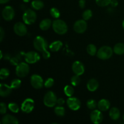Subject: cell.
I'll return each mask as SVG.
<instances>
[{
    "mask_svg": "<svg viewBox=\"0 0 124 124\" xmlns=\"http://www.w3.org/2000/svg\"><path fill=\"white\" fill-rule=\"evenodd\" d=\"M54 84V80L52 78H48L44 82V86L46 88H50Z\"/></svg>",
    "mask_w": 124,
    "mask_h": 124,
    "instance_id": "obj_36",
    "label": "cell"
},
{
    "mask_svg": "<svg viewBox=\"0 0 124 124\" xmlns=\"http://www.w3.org/2000/svg\"><path fill=\"white\" fill-rule=\"evenodd\" d=\"M25 61L28 64H34L40 59V56L35 52H29L24 54Z\"/></svg>",
    "mask_w": 124,
    "mask_h": 124,
    "instance_id": "obj_9",
    "label": "cell"
},
{
    "mask_svg": "<svg viewBox=\"0 0 124 124\" xmlns=\"http://www.w3.org/2000/svg\"><path fill=\"white\" fill-rule=\"evenodd\" d=\"M4 31L2 27L0 28V41L2 42V39L4 38Z\"/></svg>",
    "mask_w": 124,
    "mask_h": 124,
    "instance_id": "obj_42",
    "label": "cell"
},
{
    "mask_svg": "<svg viewBox=\"0 0 124 124\" xmlns=\"http://www.w3.org/2000/svg\"><path fill=\"white\" fill-rule=\"evenodd\" d=\"M90 119L94 124L101 123L103 120V115L99 110H93L90 114Z\"/></svg>",
    "mask_w": 124,
    "mask_h": 124,
    "instance_id": "obj_13",
    "label": "cell"
},
{
    "mask_svg": "<svg viewBox=\"0 0 124 124\" xmlns=\"http://www.w3.org/2000/svg\"><path fill=\"white\" fill-rule=\"evenodd\" d=\"M111 0H96V3L101 7H105L111 3Z\"/></svg>",
    "mask_w": 124,
    "mask_h": 124,
    "instance_id": "obj_34",
    "label": "cell"
},
{
    "mask_svg": "<svg viewBox=\"0 0 124 124\" xmlns=\"http://www.w3.org/2000/svg\"><path fill=\"white\" fill-rule=\"evenodd\" d=\"M10 63L12 64V65H18V60L16 58H12V59H11Z\"/></svg>",
    "mask_w": 124,
    "mask_h": 124,
    "instance_id": "obj_41",
    "label": "cell"
},
{
    "mask_svg": "<svg viewBox=\"0 0 124 124\" xmlns=\"http://www.w3.org/2000/svg\"><path fill=\"white\" fill-rule=\"evenodd\" d=\"M8 108L13 113H18L19 110V108L18 104L14 102H11L8 104Z\"/></svg>",
    "mask_w": 124,
    "mask_h": 124,
    "instance_id": "obj_28",
    "label": "cell"
},
{
    "mask_svg": "<svg viewBox=\"0 0 124 124\" xmlns=\"http://www.w3.org/2000/svg\"><path fill=\"white\" fill-rule=\"evenodd\" d=\"M79 5L81 8H84L85 6V0H79Z\"/></svg>",
    "mask_w": 124,
    "mask_h": 124,
    "instance_id": "obj_40",
    "label": "cell"
},
{
    "mask_svg": "<svg viewBox=\"0 0 124 124\" xmlns=\"http://www.w3.org/2000/svg\"><path fill=\"white\" fill-rule=\"evenodd\" d=\"M109 115H110V117H111V119L114 120V121L118 119L121 116L119 110L116 107L111 108L110 110Z\"/></svg>",
    "mask_w": 124,
    "mask_h": 124,
    "instance_id": "obj_20",
    "label": "cell"
},
{
    "mask_svg": "<svg viewBox=\"0 0 124 124\" xmlns=\"http://www.w3.org/2000/svg\"><path fill=\"white\" fill-rule=\"evenodd\" d=\"M13 30L17 35L20 36H24L27 33V29L24 23H21V22H18L15 24L13 27Z\"/></svg>",
    "mask_w": 124,
    "mask_h": 124,
    "instance_id": "obj_10",
    "label": "cell"
},
{
    "mask_svg": "<svg viewBox=\"0 0 124 124\" xmlns=\"http://www.w3.org/2000/svg\"><path fill=\"white\" fill-rule=\"evenodd\" d=\"M87 87L90 92H94L99 87V82L95 79H91L88 81Z\"/></svg>",
    "mask_w": 124,
    "mask_h": 124,
    "instance_id": "obj_19",
    "label": "cell"
},
{
    "mask_svg": "<svg viewBox=\"0 0 124 124\" xmlns=\"http://www.w3.org/2000/svg\"><path fill=\"white\" fill-rule=\"evenodd\" d=\"M92 15H93V13H92V12L91 10H86L84 12L83 14H82V18H83V19L84 20H88L92 16Z\"/></svg>",
    "mask_w": 124,
    "mask_h": 124,
    "instance_id": "obj_35",
    "label": "cell"
},
{
    "mask_svg": "<svg viewBox=\"0 0 124 124\" xmlns=\"http://www.w3.org/2000/svg\"><path fill=\"white\" fill-rule=\"evenodd\" d=\"M34 105H35V102H34L33 100L30 98H27L24 100L23 104H21V109L24 113H30L33 110Z\"/></svg>",
    "mask_w": 124,
    "mask_h": 124,
    "instance_id": "obj_7",
    "label": "cell"
},
{
    "mask_svg": "<svg viewBox=\"0 0 124 124\" xmlns=\"http://www.w3.org/2000/svg\"><path fill=\"white\" fill-rule=\"evenodd\" d=\"M42 56H43V58H44V59H47L50 57V52H48L47 50H46L42 52Z\"/></svg>",
    "mask_w": 124,
    "mask_h": 124,
    "instance_id": "obj_38",
    "label": "cell"
},
{
    "mask_svg": "<svg viewBox=\"0 0 124 124\" xmlns=\"http://www.w3.org/2000/svg\"><path fill=\"white\" fill-rule=\"evenodd\" d=\"M2 58V52H1V59Z\"/></svg>",
    "mask_w": 124,
    "mask_h": 124,
    "instance_id": "obj_47",
    "label": "cell"
},
{
    "mask_svg": "<svg viewBox=\"0 0 124 124\" xmlns=\"http://www.w3.org/2000/svg\"><path fill=\"white\" fill-rule=\"evenodd\" d=\"M64 103H65V101H64L63 98H59L58 101H57V104H58L59 106H62L64 104Z\"/></svg>",
    "mask_w": 124,
    "mask_h": 124,
    "instance_id": "obj_39",
    "label": "cell"
},
{
    "mask_svg": "<svg viewBox=\"0 0 124 124\" xmlns=\"http://www.w3.org/2000/svg\"><path fill=\"white\" fill-rule=\"evenodd\" d=\"M122 26H123V28L124 29V20L123 21V23H122Z\"/></svg>",
    "mask_w": 124,
    "mask_h": 124,
    "instance_id": "obj_46",
    "label": "cell"
},
{
    "mask_svg": "<svg viewBox=\"0 0 124 124\" xmlns=\"http://www.w3.org/2000/svg\"><path fill=\"white\" fill-rule=\"evenodd\" d=\"M87 106L90 110H95L96 107L98 106V104L94 99H90L87 101Z\"/></svg>",
    "mask_w": 124,
    "mask_h": 124,
    "instance_id": "obj_29",
    "label": "cell"
},
{
    "mask_svg": "<svg viewBox=\"0 0 124 124\" xmlns=\"http://www.w3.org/2000/svg\"><path fill=\"white\" fill-rule=\"evenodd\" d=\"M0 106H1V108H0V112H1V115H4L7 111V107L5 103L1 102L0 104Z\"/></svg>",
    "mask_w": 124,
    "mask_h": 124,
    "instance_id": "obj_37",
    "label": "cell"
},
{
    "mask_svg": "<svg viewBox=\"0 0 124 124\" xmlns=\"http://www.w3.org/2000/svg\"><path fill=\"white\" fill-rule=\"evenodd\" d=\"M23 1H24V2H29L30 0H23Z\"/></svg>",
    "mask_w": 124,
    "mask_h": 124,
    "instance_id": "obj_45",
    "label": "cell"
},
{
    "mask_svg": "<svg viewBox=\"0 0 124 124\" xmlns=\"http://www.w3.org/2000/svg\"><path fill=\"white\" fill-rule=\"evenodd\" d=\"M10 74L9 70L6 68H2L0 71V78L1 79H5Z\"/></svg>",
    "mask_w": 124,
    "mask_h": 124,
    "instance_id": "obj_30",
    "label": "cell"
},
{
    "mask_svg": "<svg viewBox=\"0 0 124 124\" xmlns=\"http://www.w3.org/2000/svg\"><path fill=\"white\" fill-rule=\"evenodd\" d=\"M57 97L53 92H48L44 97V104L48 107H53L57 104Z\"/></svg>",
    "mask_w": 124,
    "mask_h": 124,
    "instance_id": "obj_4",
    "label": "cell"
},
{
    "mask_svg": "<svg viewBox=\"0 0 124 124\" xmlns=\"http://www.w3.org/2000/svg\"><path fill=\"white\" fill-rule=\"evenodd\" d=\"M21 85V81L18 79H15L11 82L10 86L13 89H18L20 87Z\"/></svg>",
    "mask_w": 124,
    "mask_h": 124,
    "instance_id": "obj_31",
    "label": "cell"
},
{
    "mask_svg": "<svg viewBox=\"0 0 124 124\" xmlns=\"http://www.w3.org/2000/svg\"><path fill=\"white\" fill-rule=\"evenodd\" d=\"M72 70L75 75L80 76L84 73L85 68L84 64L81 62L77 61L73 64Z\"/></svg>",
    "mask_w": 124,
    "mask_h": 124,
    "instance_id": "obj_15",
    "label": "cell"
},
{
    "mask_svg": "<svg viewBox=\"0 0 124 124\" xmlns=\"http://www.w3.org/2000/svg\"><path fill=\"white\" fill-rule=\"evenodd\" d=\"M30 68L27 63L21 62L18 64L16 68V73L19 78H24L27 76L29 73Z\"/></svg>",
    "mask_w": 124,
    "mask_h": 124,
    "instance_id": "obj_6",
    "label": "cell"
},
{
    "mask_svg": "<svg viewBox=\"0 0 124 124\" xmlns=\"http://www.w3.org/2000/svg\"><path fill=\"white\" fill-rule=\"evenodd\" d=\"M10 0H0V3L1 4H5L7 3Z\"/></svg>",
    "mask_w": 124,
    "mask_h": 124,
    "instance_id": "obj_44",
    "label": "cell"
},
{
    "mask_svg": "<svg viewBox=\"0 0 124 124\" xmlns=\"http://www.w3.org/2000/svg\"><path fill=\"white\" fill-rule=\"evenodd\" d=\"M113 50L109 46H103L101 47L97 52V56L102 60L108 59L111 57L113 54Z\"/></svg>",
    "mask_w": 124,
    "mask_h": 124,
    "instance_id": "obj_3",
    "label": "cell"
},
{
    "mask_svg": "<svg viewBox=\"0 0 124 124\" xmlns=\"http://www.w3.org/2000/svg\"><path fill=\"white\" fill-rule=\"evenodd\" d=\"M31 84L33 88L36 89H39L43 87L44 81L42 78L38 75H33L30 79Z\"/></svg>",
    "mask_w": 124,
    "mask_h": 124,
    "instance_id": "obj_11",
    "label": "cell"
},
{
    "mask_svg": "<svg viewBox=\"0 0 124 124\" xmlns=\"http://www.w3.org/2000/svg\"><path fill=\"white\" fill-rule=\"evenodd\" d=\"M54 113L58 116H64L65 115V108L62 106H58L54 108Z\"/></svg>",
    "mask_w": 124,
    "mask_h": 124,
    "instance_id": "obj_27",
    "label": "cell"
},
{
    "mask_svg": "<svg viewBox=\"0 0 124 124\" xmlns=\"http://www.w3.org/2000/svg\"><path fill=\"white\" fill-rule=\"evenodd\" d=\"M74 30L78 33H83L87 29V24L85 20H78L75 22L73 25Z\"/></svg>",
    "mask_w": 124,
    "mask_h": 124,
    "instance_id": "obj_8",
    "label": "cell"
},
{
    "mask_svg": "<svg viewBox=\"0 0 124 124\" xmlns=\"http://www.w3.org/2000/svg\"><path fill=\"white\" fill-rule=\"evenodd\" d=\"M87 52L90 55L94 56L97 53L96 47L94 44H89L87 47Z\"/></svg>",
    "mask_w": 124,
    "mask_h": 124,
    "instance_id": "obj_25",
    "label": "cell"
},
{
    "mask_svg": "<svg viewBox=\"0 0 124 124\" xmlns=\"http://www.w3.org/2000/svg\"><path fill=\"white\" fill-rule=\"evenodd\" d=\"M12 89L13 88L11 87V86L1 83L0 84V95L2 97L8 96L12 93Z\"/></svg>",
    "mask_w": 124,
    "mask_h": 124,
    "instance_id": "obj_16",
    "label": "cell"
},
{
    "mask_svg": "<svg viewBox=\"0 0 124 124\" xmlns=\"http://www.w3.org/2000/svg\"><path fill=\"white\" fill-rule=\"evenodd\" d=\"M23 19L25 24L28 25L33 24L36 20V13L31 9L27 10L23 14Z\"/></svg>",
    "mask_w": 124,
    "mask_h": 124,
    "instance_id": "obj_5",
    "label": "cell"
},
{
    "mask_svg": "<svg viewBox=\"0 0 124 124\" xmlns=\"http://www.w3.org/2000/svg\"><path fill=\"white\" fill-rule=\"evenodd\" d=\"M53 29L54 32L59 35H64L66 33L68 30V27L66 23L62 20L61 19H56L53 21Z\"/></svg>",
    "mask_w": 124,
    "mask_h": 124,
    "instance_id": "obj_1",
    "label": "cell"
},
{
    "mask_svg": "<svg viewBox=\"0 0 124 124\" xmlns=\"http://www.w3.org/2000/svg\"><path fill=\"white\" fill-rule=\"evenodd\" d=\"M64 93L68 97H71L74 94V89L71 85H66L64 89Z\"/></svg>",
    "mask_w": 124,
    "mask_h": 124,
    "instance_id": "obj_26",
    "label": "cell"
},
{
    "mask_svg": "<svg viewBox=\"0 0 124 124\" xmlns=\"http://www.w3.org/2000/svg\"><path fill=\"white\" fill-rule=\"evenodd\" d=\"M33 46L36 50L42 52L48 48V43L47 41L41 36H38L35 38L33 41Z\"/></svg>",
    "mask_w": 124,
    "mask_h": 124,
    "instance_id": "obj_2",
    "label": "cell"
},
{
    "mask_svg": "<svg viewBox=\"0 0 124 124\" xmlns=\"http://www.w3.org/2000/svg\"><path fill=\"white\" fill-rule=\"evenodd\" d=\"M44 6V2L41 0H35L31 2V7L35 10H41Z\"/></svg>",
    "mask_w": 124,
    "mask_h": 124,
    "instance_id": "obj_24",
    "label": "cell"
},
{
    "mask_svg": "<svg viewBox=\"0 0 124 124\" xmlns=\"http://www.w3.org/2000/svg\"><path fill=\"white\" fill-rule=\"evenodd\" d=\"M50 13L51 16L54 18H58L60 16V12L56 7H53L51 8Z\"/></svg>",
    "mask_w": 124,
    "mask_h": 124,
    "instance_id": "obj_32",
    "label": "cell"
},
{
    "mask_svg": "<svg viewBox=\"0 0 124 124\" xmlns=\"http://www.w3.org/2000/svg\"><path fill=\"white\" fill-rule=\"evenodd\" d=\"M81 82V79L78 75H75V76H72L71 78V84L73 86H77Z\"/></svg>",
    "mask_w": 124,
    "mask_h": 124,
    "instance_id": "obj_33",
    "label": "cell"
},
{
    "mask_svg": "<svg viewBox=\"0 0 124 124\" xmlns=\"http://www.w3.org/2000/svg\"><path fill=\"white\" fill-rule=\"evenodd\" d=\"M113 51L116 54L121 55L124 54V44L118 43L114 47Z\"/></svg>",
    "mask_w": 124,
    "mask_h": 124,
    "instance_id": "obj_23",
    "label": "cell"
},
{
    "mask_svg": "<svg viewBox=\"0 0 124 124\" xmlns=\"http://www.w3.org/2000/svg\"><path fill=\"white\" fill-rule=\"evenodd\" d=\"M62 46V42L60 41H56L52 42L49 46V48L52 52H58Z\"/></svg>",
    "mask_w": 124,
    "mask_h": 124,
    "instance_id": "obj_21",
    "label": "cell"
},
{
    "mask_svg": "<svg viewBox=\"0 0 124 124\" xmlns=\"http://www.w3.org/2000/svg\"><path fill=\"white\" fill-rule=\"evenodd\" d=\"M4 19L6 21H11L15 16V10L11 6H8L4 7L2 12Z\"/></svg>",
    "mask_w": 124,
    "mask_h": 124,
    "instance_id": "obj_14",
    "label": "cell"
},
{
    "mask_svg": "<svg viewBox=\"0 0 124 124\" xmlns=\"http://www.w3.org/2000/svg\"><path fill=\"white\" fill-rule=\"evenodd\" d=\"M123 120H124V116H123Z\"/></svg>",
    "mask_w": 124,
    "mask_h": 124,
    "instance_id": "obj_48",
    "label": "cell"
},
{
    "mask_svg": "<svg viewBox=\"0 0 124 124\" xmlns=\"http://www.w3.org/2000/svg\"><path fill=\"white\" fill-rule=\"evenodd\" d=\"M98 107L102 111H107L110 107V103L108 100L105 99H101L98 103Z\"/></svg>",
    "mask_w": 124,
    "mask_h": 124,
    "instance_id": "obj_18",
    "label": "cell"
},
{
    "mask_svg": "<svg viewBox=\"0 0 124 124\" xmlns=\"http://www.w3.org/2000/svg\"><path fill=\"white\" fill-rule=\"evenodd\" d=\"M68 107L73 111L78 110L81 107V102L78 98L74 97H70L67 101Z\"/></svg>",
    "mask_w": 124,
    "mask_h": 124,
    "instance_id": "obj_12",
    "label": "cell"
},
{
    "mask_svg": "<svg viewBox=\"0 0 124 124\" xmlns=\"http://www.w3.org/2000/svg\"><path fill=\"white\" fill-rule=\"evenodd\" d=\"M110 4L111 5V6H112V7H116L117 5H118V2H117V0H111Z\"/></svg>",
    "mask_w": 124,
    "mask_h": 124,
    "instance_id": "obj_43",
    "label": "cell"
},
{
    "mask_svg": "<svg viewBox=\"0 0 124 124\" xmlns=\"http://www.w3.org/2000/svg\"><path fill=\"white\" fill-rule=\"evenodd\" d=\"M52 21L50 19H44L40 23L39 27L42 30H47L52 25Z\"/></svg>",
    "mask_w": 124,
    "mask_h": 124,
    "instance_id": "obj_22",
    "label": "cell"
},
{
    "mask_svg": "<svg viewBox=\"0 0 124 124\" xmlns=\"http://www.w3.org/2000/svg\"><path fill=\"white\" fill-rule=\"evenodd\" d=\"M1 122L3 124H18L19 123V121L16 117L10 115H6L4 116Z\"/></svg>",
    "mask_w": 124,
    "mask_h": 124,
    "instance_id": "obj_17",
    "label": "cell"
}]
</instances>
